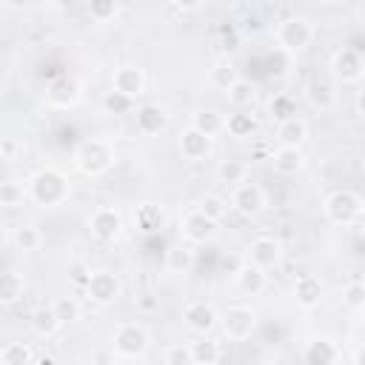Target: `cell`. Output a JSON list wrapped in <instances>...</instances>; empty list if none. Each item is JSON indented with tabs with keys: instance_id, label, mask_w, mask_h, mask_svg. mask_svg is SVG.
I'll return each mask as SVG.
<instances>
[{
	"instance_id": "cell-1",
	"label": "cell",
	"mask_w": 365,
	"mask_h": 365,
	"mask_svg": "<svg viewBox=\"0 0 365 365\" xmlns=\"http://www.w3.org/2000/svg\"><path fill=\"white\" fill-rule=\"evenodd\" d=\"M26 191H29V200L37 205V208H57L68 200L71 194V182L68 177L60 171V168H37L29 180H26Z\"/></svg>"
},
{
	"instance_id": "cell-2",
	"label": "cell",
	"mask_w": 365,
	"mask_h": 365,
	"mask_svg": "<svg viewBox=\"0 0 365 365\" xmlns=\"http://www.w3.org/2000/svg\"><path fill=\"white\" fill-rule=\"evenodd\" d=\"M117 160V151H114V143L111 140H103V137H91V140H83L77 148H74V168L83 174V177H100L106 174Z\"/></svg>"
},
{
	"instance_id": "cell-3",
	"label": "cell",
	"mask_w": 365,
	"mask_h": 365,
	"mask_svg": "<svg viewBox=\"0 0 365 365\" xmlns=\"http://www.w3.org/2000/svg\"><path fill=\"white\" fill-rule=\"evenodd\" d=\"M322 214L331 225L336 228H348V225H356L365 214V200L351 191V188H334L325 194L322 200Z\"/></svg>"
},
{
	"instance_id": "cell-4",
	"label": "cell",
	"mask_w": 365,
	"mask_h": 365,
	"mask_svg": "<svg viewBox=\"0 0 365 365\" xmlns=\"http://www.w3.org/2000/svg\"><path fill=\"white\" fill-rule=\"evenodd\" d=\"M111 348L120 359H143L151 348V334L140 322H120L111 334Z\"/></svg>"
},
{
	"instance_id": "cell-5",
	"label": "cell",
	"mask_w": 365,
	"mask_h": 365,
	"mask_svg": "<svg viewBox=\"0 0 365 365\" xmlns=\"http://www.w3.org/2000/svg\"><path fill=\"white\" fill-rule=\"evenodd\" d=\"M314 37H317V29H314V23H311L308 17H302V14L285 17V20H279V26H277V43H279L288 54H302V51L314 43Z\"/></svg>"
},
{
	"instance_id": "cell-6",
	"label": "cell",
	"mask_w": 365,
	"mask_h": 365,
	"mask_svg": "<svg viewBox=\"0 0 365 365\" xmlns=\"http://www.w3.org/2000/svg\"><path fill=\"white\" fill-rule=\"evenodd\" d=\"M83 294H86V299H88L91 305L108 308V305H114V302L123 297V282H120V277H117L114 271L97 268V271L88 274V279H86V285H83Z\"/></svg>"
},
{
	"instance_id": "cell-7",
	"label": "cell",
	"mask_w": 365,
	"mask_h": 365,
	"mask_svg": "<svg viewBox=\"0 0 365 365\" xmlns=\"http://www.w3.org/2000/svg\"><path fill=\"white\" fill-rule=\"evenodd\" d=\"M225 334V339L231 342H242L248 339L257 325H259V314L251 308V305H228L222 314H220V322H217Z\"/></svg>"
},
{
	"instance_id": "cell-8",
	"label": "cell",
	"mask_w": 365,
	"mask_h": 365,
	"mask_svg": "<svg viewBox=\"0 0 365 365\" xmlns=\"http://www.w3.org/2000/svg\"><path fill=\"white\" fill-rule=\"evenodd\" d=\"M328 68H331V80L336 86H356L365 77V60H362V54L356 48H348V46L345 48H336L331 54Z\"/></svg>"
},
{
	"instance_id": "cell-9",
	"label": "cell",
	"mask_w": 365,
	"mask_h": 365,
	"mask_svg": "<svg viewBox=\"0 0 365 365\" xmlns=\"http://www.w3.org/2000/svg\"><path fill=\"white\" fill-rule=\"evenodd\" d=\"M123 228H125V217H123V211H120L117 205H100V208H94L91 217H88V231H91V237L100 240V242H114V240H120Z\"/></svg>"
},
{
	"instance_id": "cell-10",
	"label": "cell",
	"mask_w": 365,
	"mask_h": 365,
	"mask_svg": "<svg viewBox=\"0 0 365 365\" xmlns=\"http://www.w3.org/2000/svg\"><path fill=\"white\" fill-rule=\"evenodd\" d=\"M228 205H231L237 214H242V217L251 220V217H259V214L265 211V205H268V194H265L262 185L245 180V182H240V185L231 188Z\"/></svg>"
},
{
	"instance_id": "cell-11",
	"label": "cell",
	"mask_w": 365,
	"mask_h": 365,
	"mask_svg": "<svg viewBox=\"0 0 365 365\" xmlns=\"http://www.w3.org/2000/svg\"><path fill=\"white\" fill-rule=\"evenodd\" d=\"M180 317H182V325H185L194 336H208V334L217 328V322H220L217 308H214L211 302H205V299H191V302H185Z\"/></svg>"
},
{
	"instance_id": "cell-12",
	"label": "cell",
	"mask_w": 365,
	"mask_h": 365,
	"mask_svg": "<svg viewBox=\"0 0 365 365\" xmlns=\"http://www.w3.org/2000/svg\"><path fill=\"white\" fill-rule=\"evenodd\" d=\"M282 259V240L279 237H271V234H262V237H254L245 248V262L268 271V268H277Z\"/></svg>"
},
{
	"instance_id": "cell-13",
	"label": "cell",
	"mask_w": 365,
	"mask_h": 365,
	"mask_svg": "<svg viewBox=\"0 0 365 365\" xmlns=\"http://www.w3.org/2000/svg\"><path fill=\"white\" fill-rule=\"evenodd\" d=\"M145 71L134 63H125V66H117L114 74H111V91L128 97L131 103H137L143 94H145Z\"/></svg>"
},
{
	"instance_id": "cell-14",
	"label": "cell",
	"mask_w": 365,
	"mask_h": 365,
	"mask_svg": "<svg viewBox=\"0 0 365 365\" xmlns=\"http://www.w3.org/2000/svg\"><path fill=\"white\" fill-rule=\"evenodd\" d=\"M302 94H305V103H308L314 111H331V108L336 106V100H339L336 83H334L331 77H325V74H314V77H308Z\"/></svg>"
},
{
	"instance_id": "cell-15",
	"label": "cell",
	"mask_w": 365,
	"mask_h": 365,
	"mask_svg": "<svg viewBox=\"0 0 365 365\" xmlns=\"http://www.w3.org/2000/svg\"><path fill=\"white\" fill-rule=\"evenodd\" d=\"M217 222L214 220H208L205 214H200L197 208H191L182 220H180V237H182V242H188V245H205V242H211L214 237H217Z\"/></svg>"
},
{
	"instance_id": "cell-16",
	"label": "cell",
	"mask_w": 365,
	"mask_h": 365,
	"mask_svg": "<svg viewBox=\"0 0 365 365\" xmlns=\"http://www.w3.org/2000/svg\"><path fill=\"white\" fill-rule=\"evenodd\" d=\"M177 151H180V157L185 163H202V160H208L214 154V140L205 137V134H200L197 128L185 125L177 134Z\"/></svg>"
},
{
	"instance_id": "cell-17",
	"label": "cell",
	"mask_w": 365,
	"mask_h": 365,
	"mask_svg": "<svg viewBox=\"0 0 365 365\" xmlns=\"http://www.w3.org/2000/svg\"><path fill=\"white\" fill-rule=\"evenodd\" d=\"M80 97H83V86L68 74H63V77H57L46 86V103L51 108H60V111L74 108L80 103Z\"/></svg>"
},
{
	"instance_id": "cell-18",
	"label": "cell",
	"mask_w": 365,
	"mask_h": 365,
	"mask_svg": "<svg viewBox=\"0 0 365 365\" xmlns=\"http://www.w3.org/2000/svg\"><path fill=\"white\" fill-rule=\"evenodd\" d=\"M339 359H342V348L331 336H314L302 348L305 365H339Z\"/></svg>"
},
{
	"instance_id": "cell-19",
	"label": "cell",
	"mask_w": 365,
	"mask_h": 365,
	"mask_svg": "<svg viewBox=\"0 0 365 365\" xmlns=\"http://www.w3.org/2000/svg\"><path fill=\"white\" fill-rule=\"evenodd\" d=\"M291 294H294V302L299 311H314V308H319V302L325 297V285L317 274H302L294 279Z\"/></svg>"
},
{
	"instance_id": "cell-20",
	"label": "cell",
	"mask_w": 365,
	"mask_h": 365,
	"mask_svg": "<svg viewBox=\"0 0 365 365\" xmlns=\"http://www.w3.org/2000/svg\"><path fill=\"white\" fill-rule=\"evenodd\" d=\"M134 123H137V131L143 137H154L160 131H165L168 125V111L160 106V103H143L134 108Z\"/></svg>"
},
{
	"instance_id": "cell-21",
	"label": "cell",
	"mask_w": 365,
	"mask_h": 365,
	"mask_svg": "<svg viewBox=\"0 0 365 365\" xmlns=\"http://www.w3.org/2000/svg\"><path fill=\"white\" fill-rule=\"evenodd\" d=\"M131 222H134V231L137 234H157L163 225H165V208L160 202H140L134 205L131 211Z\"/></svg>"
},
{
	"instance_id": "cell-22",
	"label": "cell",
	"mask_w": 365,
	"mask_h": 365,
	"mask_svg": "<svg viewBox=\"0 0 365 365\" xmlns=\"http://www.w3.org/2000/svg\"><path fill=\"white\" fill-rule=\"evenodd\" d=\"M268 160H271L274 171L282 174V177H297V174L305 168V163H308L302 148H285V145H277V148L268 154Z\"/></svg>"
},
{
	"instance_id": "cell-23",
	"label": "cell",
	"mask_w": 365,
	"mask_h": 365,
	"mask_svg": "<svg viewBox=\"0 0 365 365\" xmlns=\"http://www.w3.org/2000/svg\"><path fill=\"white\" fill-rule=\"evenodd\" d=\"M234 285H237V291H240L242 297H257V294L265 291L268 274H265L262 268L251 265V262H242V265L234 271Z\"/></svg>"
},
{
	"instance_id": "cell-24",
	"label": "cell",
	"mask_w": 365,
	"mask_h": 365,
	"mask_svg": "<svg viewBox=\"0 0 365 365\" xmlns=\"http://www.w3.org/2000/svg\"><path fill=\"white\" fill-rule=\"evenodd\" d=\"M194 265H197V251H194V245H188V242L168 245V251H165V271H168V274L185 277V274L194 271Z\"/></svg>"
},
{
	"instance_id": "cell-25",
	"label": "cell",
	"mask_w": 365,
	"mask_h": 365,
	"mask_svg": "<svg viewBox=\"0 0 365 365\" xmlns=\"http://www.w3.org/2000/svg\"><path fill=\"white\" fill-rule=\"evenodd\" d=\"M222 131L231 140H254L259 134V120H257V114H248V111H231V114H225Z\"/></svg>"
},
{
	"instance_id": "cell-26",
	"label": "cell",
	"mask_w": 365,
	"mask_h": 365,
	"mask_svg": "<svg viewBox=\"0 0 365 365\" xmlns=\"http://www.w3.org/2000/svg\"><path fill=\"white\" fill-rule=\"evenodd\" d=\"M311 128L302 117H291L285 123H277V145H285V148H302L305 140H308Z\"/></svg>"
},
{
	"instance_id": "cell-27",
	"label": "cell",
	"mask_w": 365,
	"mask_h": 365,
	"mask_svg": "<svg viewBox=\"0 0 365 365\" xmlns=\"http://www.w3.org/2000/svg\"><path fill=\"white\" fill-rule=\"evenodd\" d=\"M248 174H251V165L242 160V157H225V160H220L217 163V168H214V177H217V182H222V185H240V182H245L248 180Z\"/></svg>"
},
{
	"instance_id": "cell-28",
	"label": "cell",
	"mask_w": 365,
	"mask_h": 365,
	"mask_svg": "<svg viewBox=\"0 0 365 365\" xmlns=\"http://www.w3.org/2000/svg\"><path fill=\"white\" fill-rule=\"evenodd\" d=\"M185 345H188V354H191V365H217L220 356H222V348L211 334L208 336H194Z\"/></svg>"
},
{
	"instance_id": "cell-29",
	"label": "cell",
	"mask_w": 365,
	"mask_h": 365,
	"mask_svg": "<svg viewBox=\"0 0 365 365\" xmlns=\"http://www.w3.org/2000/svg\"><path fill=\"white\" fill-rule=\"evenodd\" d=\"M237 80H240V68H237L228 57L211 63V68H208V86H211V88H217V91H228Z\"/></svg>"
},
{
	"instance_id": "cell-30",
	"label": "cell",
	"mask_w": 365,
	"mask_h": 365,
	"mask_svg": "<svg viewBox=\"0 0 365 365\" xmlns=\"http://www.w3.org/2000/svg\"><path fill=\"white\" fill-rule=\"evenodd\" d=\"M29 325L40 336H54L63 328L60 319H57V314H54V308H51V302L48 305H34L31 314H29Z\"/></svg>"
},
{
	"instance_id": "cell-31",
	"label": "cell",
	"mask_w": 365,
	"mask_h": 365,
	"mask_svg": "<svg viewBox=\"0 0 365 365\" xmlns=\"http://www.w3.org/2000/svg\"><path fill=\"white\" fill-rule=\"evenodd\" d=\"M11 245L20 251V254H34L43 248V231L34 225V222H23L11 231Z\"/></svg>"
},
{
	"instance_id": "cell-32",
	"label": "cell",
	"mask_w": 365,
	"mask_h": 365,
	"mask_svg": "<svg viewBox=\"0 0 365 365\" xmlns=\"http://www.w3.org/2000/svg\"><path fill=\"white\" fill-rule=\"evenodd\" d=\"M257 83L254 80H245V77H240L225 94H228V103L234 106V111H245V108H251L254 103H257Z\"/></svg>"
},
{
	"instance_id": "cell-33",
	"label": "cell",
	"mask_w": 365,
	"mask_h": 365,
	"mask_svg": "<svg viewBox=\"0 0 365 365\" xmlns=\"http://www.w3.org/2000/svg\"><path fill=\"white\" fill-rule=\"evenodd\" d=\"M197 211H200V214H205L208 220H214V222L220 225V220H225V217H228L231 205H228V200H225L222 194L205 191V194L200 197V202H197Z\"/></svg>"
},
{
	"instance_id": "cell-34",
	"label": "cell",
	"mask_w": 365,
	"mask_h": 365,
	"mask_svg": "<svg viewBox=\"0 0 365 365\" xmlns=\"http://www.w3.org/2000/svg\"><path fill=\"white\" fill-rule=\"evenodd\" d=\"M191 128H197L200 134H205V137H217L222 128H225V114H220V111H214V108H205V111H197L194 114V120H191Z\"/></svg>"
},
{
	"instance_id": "cell-35",
	"label": "cell",
	"mask_w": 365,
	"mask_h": 365,
	"mask_svg": "<svg viewBox=\"0 0 365 365\" xmlns=\"http://www.w3.org/2000/svg\"><path fill=\"white\" fill-rule=\"evenodd\" d=\"M26 291V279L17 271H3L0 274V305H14Z\"/></svg>"
},
{
	"instance_id": "cell-36",
	"label": "cell",
	"mask_w": 365,
	"mask_h": 365,
	"mask_svg": "<svg viewBox=\"0 0 365 365\" xmlns=\"http://www.w3.org/2000/svg\"><path fill=\"white\" fill-rule=\"evenodd\" d=\"M0 365H34V351L29 342H6L0 348Z\"/></svg>"
},
{
	"instance_id": "cell-37",
	"label": "cell",
	"mask_w": 365,
	"mask_h": 365,
	"mask_svg": "<svg viewBox=\"0 0 365 365\" xmlns=\"http://www.w3.org/2000/svg\"><path fill=\"white\" fill-rule=\"evenodd\" d=\"M29 200L26 182L23 180H0V205L3 208H17Z\"/></svg>"
},
{
	"instance_id": "cell-38",
	"label": "cell",
	"mask_w": 365,
	"mask_h": 365,
	"mask_svg": "<svg viewBox=\"0 0 365 365\" xmlns=\"http://www.w3.org/2000/svg\"><path fill=\"white\" fill-rule=\"evenodd\" d=\"M268 114L277 120V123H285L291 117H297V100L285 91H277L271 100H268Z\"/></svg>"
},
{
	"instance_id": "cell-39",
	"label": "cell",
	"mask_w": 365,
	"mask_h": 365,
	"mask_svg": "<svg viewBox=\"0 0 365 365\" xmlns=\"http://www.w3.org/2000/svg\"><path fill=\"white\" fill-rule=\"evenodd\" d=\"M51 308H54V314H57L60 325H71V322H77V319H80V302H77L74 297H68V294L54 297V299H51Z\"/></svg>"
},
{
	"instance_id": "cell-40",
	"label": "cell",
	"mask_w": 365,
	"mask_h": 365,
	"mask_svg": "<svg viewBox=\"0 0 365 365\" xmlns=\"http://www.w3.org/2000/svg\"><path fill=\"white\" fill-rule=\"evenodd\" d=\"M342 305L351 311H362L365 308V282L362 279H351L342 285Z\"/></svg>"
},
{
	"instance_id": "cell-41",
	"label": "cell",
	"mask_w": 365,
	"mask_h": 365,
	"mask_svg": "<svg viewBox=\"0 0 365 365\" xmlns=\"http://www.w3.org/2000/svg\"><path fill=\"white\" fill-rule=\"evenodd\" d=\"M120 14V3L117 0H91L88 3V17L94 23H111Z\"/></svg>"
},
{
	"instance_id": "cell-42",
	"label": "cell",
	"mask_w": 365,
	"mask_h": 365,
	"mask_svg": "<svg viewBox=\"0 0 365 365\" xmlns=\"http://www.w3.org/2000/svg\"><path fill=\"white\" fill-rule=\"evenodd\" d=\"M137 106L128 100V97H123V94H117V91H108L106 97H103V111L106 114H131Z\"/></svg>"
},
{
	"instance_id": "cell-43",
	"label": "cell",
	"mask_w": 365,
	"mask_h": 365,
	"mask_svg": "<svg viewBox=\"0 0 365 365\" xmlns=\"http://www.w3.org/2000/svg\"><path fill=\"white\" fill-rule=\"evenodd\" d=\"M163 365H191V354H188V345L182 342H174L163 351Z\"/></svg>"
},
{
	"instance_id": "cell-44",
	"label": "cell",
	"mask_w": 365,
	"mask_h": 365,
	"mask_svg": "<svg viewBox=\"0 0 365 365\" xmlns=\"http://www.w3.org/2000/svg\"><path fill=\"white\" fill-rule=\"evenodd\" d=\"M134 305H137L143 314H157V311H160V297H154V294H140V297L134 299Z\"/></svg>"
},
{
	"instance_id": "cell-45",
	"label": "cell",
	"mask_w": 365,
	"mask_h": 365,
	"mask_svg": "<svg viewBox=\"0 0 365 365\" xmlns=\"http://www.w3.org/2000/svg\"><path fill=\"white\" fill-rule=\"evenodd\" d=\"M120 356L114 354V348H97L91 354V365H117Z\"/></svg>"
},
{
	"instance_id": "cell-46",
	"label": "cell",
	"mask_w": 365,
	"mask_h": 365,
	"mask_svg": "<svg viewBox=\"0 0 365 365\" xmlns=\"http://www.w3.org/2000/svg\"><path fill=\"white\" fill-rule=\"evenodd\" d=\"M20 151H23V145H20L14 137H0V157H6V160H14Z\"/></svg>"
},
{
	"instance_id": "cell-47",
	"label": "cell",
	"mask_w": 365,
	"mask_h": 365,
	"mask_svg": "<svg viewBox=\"0 0 365 365\" xmlns=\"http://www.w3.org/2000/svg\"><path fill=\"white\" fill-rule=\"evenodd\" d=\"M9 242H11V231H9V228H6L3 222H0V251H3V248H6Z\"/></svg>"
},
{
	"instance_id": "cell-48",
	"label": "cell",
	"mask_w": 365,
	"mask_h": 365,
	"mask_svg": "<svg viewBox=\"0 0 365 365\" xmlns=\"http://www.w3.org/2000/svg\"><path fill=\"white\" fill-rule=\"evenodd\" d=\"M3 94H6V71L0 68V97H3Z\"/></svg>"
},
{
	"instance_id": "cell-49",
	"label": "cell",
	"mask_w": 365,
	"mask_h": 365,
	"mask_svg": "<svg viewBox=\"0 0 365 365\" xmlns=\"http://www.w3.org/2000/svg\"><path fill=\"white\" fill-rule=\"evenodd\" d=\"M356 114H359V117H362V91H359V94H356Z\"/></svg>"
},
{
	"instance_id": "cell-50",
	"label": "cell",
	"mask_w": 365,
	"mask_h": 365,
	"mask_svg": "<svg viewBox=\"0 0 365 365\" xmlns=\"http://www.w3.org/2000/svg\"><path fill=\"white\" fill-rule=\"evenodd\" d=\"M37 365H57V362H54V359H51V356H43V359H40V362H37Z\"/></svg>"
}]
</instances>
